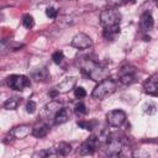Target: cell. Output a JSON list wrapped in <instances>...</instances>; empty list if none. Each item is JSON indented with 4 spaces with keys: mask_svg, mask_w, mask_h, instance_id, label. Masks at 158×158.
<instances>
[{
    "mask_svg": "<svg viewBox=\"0 0 158 158\" xmlns=\"http://www.w3.org/2000/svg\"><path fill=\"white\" fill-rule=\"evenodd\" d=\"M117 89V83L111 79V78H105L102 79L101 81H99V84L94 88L93 93H91V96L96 100H104L106 96L114 94Z\"/></svg>",
    "mask_w": 158,
    "mask_h": 158,
    "instance_id": "obj_1",
    "label": "cell"
},
{
    "mask_svg": "<svg viewBox=\"0 0 158 158\" xmlns=\"http://www.w3.org/2000/svg\"><path fill=\"white\" fill-rule=\"evenodd\" d=\"M121 14L115 7H107L100 12V25L102 27H110L115 25H120Z\"/></svg>",
    "mask_w": 158,
    "mask_h": 158,
    "instance_id": "obj_2",
    "label": "cell"
},
{
    "mask_svg": "<svg viewBox=\"0 0 158 158\" xmlns=\"http://www.w3.org/2000/svg\"><path fill=\"white\" fill-rule=\"evenodd\" d=\"M123 148L125 146H123V139L121 138V136H118L117 133H110L109 139L105 143V153L107 156L116 157L121 154Z\"/></svg>",
    "mask_w": 158,
    "mask_h": 158,
    "instance_id": "obj_3",
    "label": "cell"
},
{
    "mask_svg": "<svg viewBox=\"0 0 158 158\" xmlns=\"http://www.w3.org/2000/svg\"><path fill=\"white\" fill-rule=\"evenodd\" d=\"M6 83L10 89L17 90V91H22L31 85L30 78L26 75H22V74H12V75L7 77Z\"/></svg>",
    "mask_w": 158,
    "mask_h": 158,
    "instance_id": "obj_4",
    "label": "cell"
},
{
    "mask_svg": "<svg viewBox=\"0 0 158 158\" xmlns=\"http://www.w3.org/2000/svg\"><path fill=\"white\" fill-rule=\"evenodd\" d=\"M62 107H63V106H62V104H60L59 101L52 100V101H49L48 104H46V105L42 107V110H41V112H40V116H41V118H42L44 122L54 121L56 115L58 114V111H59Z\"/></svg>",
    "mask_w": 158,
    "mask_h": 158,
    "instance_id": "obj_5",
    "label": "cell"
},
{
    "mask_svg": "<svg viewBox=\"0 0 158 158\" xmlns=\"http://www.w3.org/2000/svg\"><path fill=\"white\" fill-rule=\"evenodd\" d=\"M118 79L121 81V84L123 85H131L132 83L136 81V75H137V69L131 65V64H126L122 65L118 69Z\"/></svg>",
    "mask_w": 158,
    "mask_h": 158,
    "instance_id": "obj_6",
    "label": "cell"
},
{
    "mask_svg": "<svg viewBox=\"0 0 158 158\" xmlns=\"http://www.w3.org/2000/svg\"><path fill=\"white\" fill-rule=\"evenodd\" d=\"M106 121L112 127H120L126 121V114L122 110H111L106 114Z\"/></svg>",
    "mask_w": 158,
    "mask_h": 158,
    "instance_id": "obj_7",
    "label": "cell"
},
{
    "mask_svg": "<svg viewBox=\"0 0 158 158\" xmlns=\"http://www.w3.org/2000/svg\"><path fill=\"white\" fill-rule=\"evenodd\" d=\"M70 44L77 49H86V48H90L93 46V41L86 33L79 32L72 38Z\"/></svg>",
    "mask_w": 158,
    "mask_h": 158,
    "instance_id": "obj_8",
    "label": "cell"
},
{
    "mask_svg": "<svg viewBox=\"0 0 158 158\" xmlns=\"http://www.w3.org/2000/svg\"><path fill=\"white\" fill-rule=\"evenodd\" d=\"M109 136H110L109 130L102 128V130H99V131L94 132V133L88 138V141H89L95 148H99V147H101V146H105V143H106L107 139H109Z\"/></svg>",
    "mask_w": 158,
    "mask_h": 158,
    "instance_id": "obj_9",
    "label": "cell"
},
{
    "mask_svg": "<svg viewBox=\"0 0 158 158\" xmlns=\"http://www.w3.org/2000/svg\"><path fill=\"white\" fill-rule=\"evenodd\" d=\"M32 130H33V127H31L30 125H19V126L14 127L9 132V135L14 139H22V138L27 137L28 135H32Z\"/></svg>",
    "mask_w": 158,
    "mask_h": 158,
    "instance_id": "obj_10",
    "label": "cell"
},
{
    "mask_svg": "<svg viewBox=\"0 0 158 158\" xmlns=\"http://www.w3.org/2000/svg\"><path fill=\"white\" fill-rule=\"evenodd\" d=\"M143 89L148 95L152 96H158V73L153 74L152 77H149L144 84H143Z\"/></svg>",
    "mask_w": 158,
    "mask_h": 158,
    "instance_id": "obj_11",
    "label": "cell"
},
{
    "mask_svg": "<svg viewBox=\"0 0 158 158\" xmlns=\"http://www.w3.org/2000/svg\"><path fill=\"white\" fill-rule=\"evenodd\" d=\"M75 83H77V79L74 77H65L60 83L57 84L56 89L59 94H64V93H68L72 89H74Z\"/></svg>",
    "mask_w": 158,
    "mask_h": 158,
    "instance_id": "obj_12",
    "label": "cell"
},
{
    "mask_svg": "<svg viewBox=\"0 0 158 158\" xmlns=\"http://www.w3.org/2000/svg\"><path fill=\"white\" fill-rule=\"evenodd\" d=\"M153 25H154V20H153L152 14L148 12V11H144L139 17V27H141V30L143 32H149L153 28Z\"/></svg>",
    "mask_w": 158,
    "mask_h": 158,
    "instance_id": "obj_13",
    "label": "cell"
},
{
    "mask_svg": "<svg viewBox=\"0 0 158 158\" xmlns=\"http://www.w3.org/2000/svg\"><path fill=\"white\" fill-rule=\"evenodd\" d=\"M120 32H121L120 25H115V26H110V27H104L102 36L107 41H115L117 38V36L120 35Z\"/></svg>",
    "mask_w": 158,
    "mask_h": 158,
    "instance_id": "obj_14",
    "label": "cell"
},
{
    "mask_svg": "<svg viewBox=\"0 0 158 158\" xmlns=\"http://www.w3.org/2000/svg\"><path fill=\"white\" fill-rule=\"evenodd\" d=\"M49 125L47 123V122H41V123H37L35 127H33V130H32V136H35L36 138H43V137H46L47 135H48V132H49Z\"/></svg>",
    "mask_w": 158,
    "mask_h": 158,
    "instance_id": "obj_15",
    "label": "cell"
},
{
    "mask_svg": "<svg viewBox=\"0 0 158 158\" xmlns=\"http://www.w3.org/2000/svg\"><path fill=\"white\" fill-rule=\"evenodd\" d=\"M49 72L47 69V67H41V68H37L32 72L31 74V78L36 81H47L49 79Z\"/></svg>",
    "mask_w": 158,
    "mask_h": 158,
    "instance_id": "obj_16",
    "label": "cell"
},
{
    "mask_svg": "<svg viewBox=\"0 0 158 158\" xmlns=\"http://www.w3.org/2000/svg\"><path fill=\"white\" fill-rule=\"evenodd\" d=\"M22 102V98L20 95H12L9 99H6L2 104L5 110H16Z\"/></svg>",
    "mask_w": 158,
    "mask_h": 158,
    "instance_id": "obj_17",
    "label": "cell"
},
{
    "mask_svg": "<svg viewBox=\"0 0 158 158\" xmlns=\"http://www.w3.org/2000/svg\"><path fill=\"white\" fill-rule=\"evenodd\" d=\"M69 118H70V112H69V110H68L67 107H62V109L58 111V114L56 115L53 122H54V125H63V123H65Z\"/></svg>",
    "mask_w": 158,
    "mask_h": 158,
    "instance_id": "obj_18",
    "label": "cell"
},
{
    "mask_svg": "<svg viewBox=\"0 0 158 158\" xmlns=\"http://www.w3.org/2000/svg\"><path fill=\"white\" fill-rule=\"evenodd\" d=\"M54 149H56L58 156L65 157V156H68L72 152V146L68 142H59V143H57L54 146Z\"/></svg>",
    "mask_w": 158,
    "mask_h": 158,
    "instance_id": "obj_19",
    "label": "cell"
},
{
    "mask_svg": "<svg viewBox=\"0 0 158 158\" xmlns=\"http://www.w3.org/2000/svg\"><path fill=\"white\" fill-rule=\"evenodd\" d=\"M95 147L86 139L85 142H83L79 147V154L80 156H91L94 152H95Z\"/></svg>",
    "mask_w": 158,
    "mask_h": 158,
    "instance_id": "obj_20",
    "label": "cell"
},
{
    "mask_svg": "<svg viewBox=\"0 0 158 158\" xmlns=\"http://www.w3.org/2000/svg\"><path fill=\"white\" fill-rule=\"evenodd\" d=\"M22 26L25 28H27V30H31L35 26V19H33V16L30 15V14L23 15L22 16Z\"/></svg>",
    "mask_w": 158,
    "mask_h": 158,
    "instance_id": "obj_21",
    "label": "cell"
},
{
    "mask_svg": "<svg viewBox=\"0 0 158 158\" xmlns=\"http://www.w3.org/2000/svg\"><path fill=\"white\" fill-rule=\"evenodd\" d=\"M130 2H133V0H106V4L109 7H120V6H123L126 4H130Z\"/></svg>",
    "mask_w": 158,
    "mask_h": 158,
    "instance_id": "obj_22",
    "label": "cell"
},
{
    "mask_svg": "<svg viewBox=\"0 0 158 158\" xmlns=\"http://www.w3.org/2000/svg\"><path fill=\"white\" fill-rule=\"evenodd\" d=\"M74 112H75V115H78V116H84V115H86L88 110H86L85 104H84V102H78V104L74 106Z\"/></svg>",
    "mask_w": 158,
    "mask_h": 158,
    "instance_id": "obj_23",
    "label": "cell"
},
{
    "mask_svg": "<svg viewBox=\"0 0 158 158\" xmlns=\"http://www.w3.org/2000/svg\"><path fill=\"white\" fill-rule=\"evenodd\" d=\"M77 125H78L80 128H83V130L91 131V130L95 128V125H96V123H95L94 121H78Z\"/></svg>",
    "mask_w": 158,
    "mask_h": 158,
    "instance_id": "obj_24",
    "label": "cell"
},
{
    "mask_svg": "<svg viewBox=\"0 0 158 158\" xmlns=\"http://www.w3.org/2000/svg\"><path fill=\"white\" fill-rule=\"evenodd\" d=\"M143 111H144V114H147V115H154V114L157 112V105H156L154 102L149 101V102H147V104L144 105Z\"/></svg>",
    "mask_w": 158,
    "mask_h": 158,
    "instance_id": "obj_25",
    "label": "cell"
},
{
    "mask_svg": "<svg viewBox=\"0 0 158 158\" xmlns=\"http://www.w3.org/2000/svg\"><path fill=\"white\" fill-rule=\"evenodd\" d=\"M63 59H64V53H63L62 51H56V52H53V54H52V60H53L56 64H60V63L63 62Z\"/></svg>",
    "mask_w": 158,
    "mask_h": 158,
    "instance_id": "obj_26",
    "label": "cell"
},
{
    "mask_svg": "<svg viewBox=\"0 0 158 158\" xmlns=\"http://www.w3.org/2000/svg\"><path fill=\"white\" fill-rule=\"evenodd\" d=\"M85 95H86V91H85V89H84L83 86H77V88H74V96H75V98L83 99V98H85Z\"/></svg>",
    "mask_w": 158,
    "mask_h": 158,
    "instance_id": "obj_27",
    "label": "cell"
},
{
    "mask_svg": "<svg viewBox=\"0 0 158 158\" xmlns=\"http://www.w3.org/2000/svg\"><path fill=\"white\" fill-rule=\"evenodd\" d=\"M57 15H58V12H57V10H56L53 6H48V7L46 9V16H47V17L54 20V19H57Z\"/></svg>",
    "mask_w": 158,
    "mask_h": 158,
    "instance_id": "obj_28",
    "label": "cell"
},
{
    "mask_svg": "<svg viewBox=\"0 0 158 158\" xmlns=\"http://www.w3.org/2000/svg\"><path fill=\"white\" fill-rule=\"evenodd\" d=\"M36 109H37L36 102H35L33 100H28L27 104H26V111H27L28 114H33V112L36 111Z\"/></svg>",
    "mask_w": 158,
    "mask_h": 158,
    "instance_id": "obj_29",
    "label": "cell"
}]
</instances>
